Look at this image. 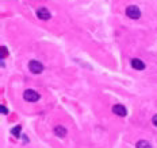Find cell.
Segmentation results:
<instances>
[{
  "mask_svg": "<svg viewBox=\"0 0 157 148\" xmlns=\"http://www.w3.org/2000/svg\"><path fill=\"white\" fill-rule=\"evenodd\" d=\"M137 148H152V146H150V143L146 140H139L137 143Z\"/></svg>",
  "mask_w": 157,
  "mask_h": 148,
  "instance_id": "ba28073f",
  "label": "cell"
},
{
  "mask_svg": "<svg viewBox=\"0 0 157 148\" xmlns=\"http://www.w3.org/2000/svg\"><path fill=\"white\" fill-rule=\"evenodd\" d=\"M152 123H153V124H155V125L157 127V115H155V116H153V118H152Z\"/></svg>",
  "mask_w": 157,
  "mask_h": 148,
  "instance_id": "7c38bea8",
  "label": "cell"
},
{
  "mask_svg": "<svg viewBox=\"0 0 157 148\" xmlns=\"http://www.w3.org/2000/svg\"><path fill=\"white\" fill-rule=\"evenodd\" d=\"M28 69H30V71L33 74H39V73H42V70H43V65L41 62H38V61H30Z\"/></svg>",
  "mask_w": 157,
  "mask_h": 148,
  "instance_id": "3957f363",
  "label": "cell"
},
{
  "mask_svg": "<svg viewBox=\"0 0 157 148\" xmlns=\"http://www.w3.org/2000/svg\"><path fill=\"white\" fill-rule=\"evenodd\" d=\"M0 51H2V57L3 58L8 55V50H7V47H5V46H2V47H0Z\"/></svg>",
  "mask_w": 157,
  "mask_h": 148,
  "instance_id": "30bf717a",
  "label": "cell"
},
{
  "mask_svg": "<svg viewBox=\"0 0 157 148\" xmlns=\"http://www.w3.org/2000/svg\"><path fill=\"white\" fill-rule=\"evenodd\" d=\"M130 65H132V68L135 69V70H144L145 69V63L142 62L141 59H138V58H133Z\"/></svg>",
  "mask_w": 157,
  "mask_h": 148,
  "instance_id": "8992f818",
  "label": "cell"
},
{
  "mask_svg": "<svg viewBox=\"0 0 157 148\" xmlns=\"http://www.w3.org/2000/svg\"><path fill=\"white\" fill-rule=\"evenodd\" d=\"M126 15L129 16L130 19H139L141 18V11H139V8L137 5H129V7L126 8Z\"/></svg>",
  "mask_w": 157,
  "mask_h": 148,
  "instance_id": "7a4b0ae2",
  "label": "cell"
},
{
  "mask_svg": "<svg viewBox=\"0 0 157 148\" xmlns=\"http://www.w3.org/2000/svg\"><path fill=\"white\" fill-rule=\"evenodd\" d=\"M39 93L33 90V89H27V90H25V93H23V98H25L27 102H35V101L39 100Z\"/></svg>",
  "mask_w": 157,
  "mask_h": 148,
  "instance_id": "6da1fadb",
  "label": "cell"
},
{
  "mask_svg": "<svg viewBox=\"0 0 157 148\" xmlns=\"http://www.w3.org/2000/svg\"><path fill=\"white\" fill-rule=\"evenodd\" d=\"M20 131H22V128H20L19 125H16V127H14V128H12L11 133H12L15 137H19V136H20Z\"/></svg>",
  "mask_w": 157,
  "mask_h": 148,
  "instance_id": "9c48e42d",
  "label": "cell"
},
{
  "mask_svg": "<svg viewBox=\"0 0 157 148\" xmlns=\"http://www.w3.org/2000/svg\"><path fill=\"white\" fill-rule=\"evenodd\" d=\"M0 109H2V113H3V115H7V113H8L7 108H5L4 105H2V106H0Z\"/></svg>",
  "mask_w": 157,
  "mask_h": 148,
  "instance_id": "8fae6325",
  "label": "cell"
},
{
  "mask_svg": "<svg viewBox=\"0 0 157 148\" xmlns=\"http://www.w3.org/2000/svg\"><path fill=\"white\" fill-rule=\"evenodd\" d=\"M53 132H54V135H56L57 137H65L68 131H66V128H64L62 125H57V127H54Z\"/></svg>",
  "mask_w": 157,
  "mask_h": 148,
  "instance_id": "52a82bcc",
  "label": "cell"
},
{
  "mask_svg": "<svg viewBox=\"0 0 157 148\" xmlns=\"http://www.w3.org/2000/svg\"><path fill=\"white\" fill-rule=\"evenodd\" d=\"M37 16H38L41 20H49L52 18L48 8H39V10H37Z\"/></svg>",
  "mask_w": 157,
  "mask_h": 148,
  "instance_id": "5b68a950",
  "label": "cell"
},
{
  "mask_svg": "<svg viewBox=\"0 0 157 148\" xmlns=\"http://www.w3.org/2000/svg\"><path fill=\"white\" fill-rule=\"evenodd\" d=\"M112 113L119 116V117H125V116L127 115V111H126V108H125L123 105H119V104H117V105L112 106Z\"/></svg>",
  "mask_w": 157,
  "mask_h": 148,
  "instance_id": "277c9868",
  "label": "cell"
}]
</instances>
